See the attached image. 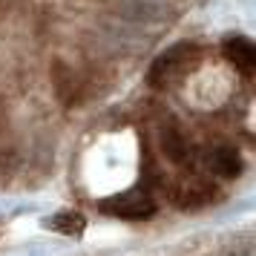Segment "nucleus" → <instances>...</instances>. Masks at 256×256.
<instances>
[{
	"label": "nucleus",
	"instance_id": "nucleus-5",
	"mask_svg": "<svg viewBox=\"0 0 256 256\" xmlns=\"http://www.w3.org/2000/svg\"><path fill=\"white\" fill-rule=\"evenodd\" d=\"M158 144H162V152H164L167 162H173V164H187L190 162V144H187L184 132L176 127V124L162 127V132H158Z\"/></svg>",
	"mask_w": 256,
	"mask_h": 256
},
{
	"label": "nucleus",
	"instance_id": "nucleus-3",
	"mask_svg": "<svg viewBox=\"0 0 256 256\" xmlns=\"http://www.w3.org/2000/svg\"><path fill=\"white\" fill-rule=\"evenodd\" d=\"M52 86H55V95L60 98L64 106H72L78 98H81V81L72 66H66L64 60H55L52 64Z\"/></svg>",
	"mask_w": 256,
	"mask_h": 256
},
{
	"label": "nucleus",
	"instance_id": "nucleus-10",
	"mask_svg": "<svg viewBox=\"0 0 256 256\" xmlns=\"http://www.w3.org/2000/svg\"><path fill=\"white\" fill-rule=\"evenodd\" d=\"M3 127H6V110L0 106V132H3Z\"/></svg>",
	"mask_w": 256,
	"mask_h": 256
},
{
	"label": "nucleus",
	"instance_id": "nucleus-7",
	"mask_svg": "<svg viewBox=\"0 0 256 256\" xmlns=\"http://www.w3.org/2000/svg\"><path fill=\"white\" fill-rule=\"evenodd\" d=\"M213 190L216 187H210L208 182H190L182 190H176V202H178V208H202V204L213 202Z\"/></svg>",
	"mask_w": 256,
	"mask_h": 256
},
{
	"label": "nucleus",
	"instance_id": "nucleus-4",
	"mask_svg": "<svg viewBox=\"0 0 256 256\" xmlns=\"http://www.w3.org/2000/svg\"><path fill=\"white\" fill-rule=\"evenodd\" d=\"M224 58L230 60L242 75L250 78L254 70H256V46H254V40H250V38H242V35L228 38V40H224Z\"/></svg>",
	"mask_w": 256,
	"mask_h": 256
},
{
	"label": "nucleus",
	"instance_id": "nucleus-1",
	"mask_svg": "<svg viewBox=\"0 0 256 256\" xmlns=\"http://www.w3.org/2000/svg\"><path fill=\"white\" fill-rule=\"evenodd\" d=\"M98 208L110 213V216H118V219L141 222V219H150L156 213V202H152L147 190H130V193H121V196L104 198Z\"/></svg>",
	"mask_w": 256,
	"mask_h": 256
},
{
	"label": "nucleus",
	"instance_id": "nucleus-6",
	"mask_svg": "<svg viewBox=\"0 0 256 256\" xmlns=\"http://www.w3.org/2000/svg\"><path fill=\"white\" fill-rule=\"evenodd\" d=\"M208 167H210V173L222 176V178H236V176L242 173V156H239L236 147L222 144V147H216V150H210Z\"/></svg>",
	"mask_w": 256,
	"mask_h": 256
},
{
	"label": "nucleus",
	"instance_id": "nucleus-9",
	"mask_svg": "<svg viewBox=\"0 0 256 256\" xmlns=\"http://www.w3.org/2000/svg\"><path fill=\"white\" fill-rule=\"evenodd\" d=\"M14 6H18V0H0V18H6Z\"/></svg>",
	"mask_w": 256,
	"mask_h": 256
},
{
	"label": "nucleus",
	"instance_id": "nucleus-2",
	"mask_svg": "<svg viewBox=\"0 0 256 256\" xmlns=\"http://www.w3.org/2000/svg\"><path fill=\"white\" fill-rule=\"evenodd\" d=\"M193 55H196V46H190V44H178V46H173L170 52H164L162 58H156V64L150 66V84L152 86H167V84H173L176 78L190 66Z\"/></svg>",
	"mask_w": 256,
	"mask_h": 256
},
{
	"label": "nucleus",
	"instance_id": "nucleus-8",
	"mask_svg": "<svg viewBox=\"0 0 256 256\" xmlns=\"http://www.w3.org/2000/svg\"><path fill=\"white\" fill-rule=\"evenodd\" d=\"M44 224L52 228V230L64 233V236H81L84 228H86V219H84L81 213H58V216L46 219Z\"/></svg>",
	"mask_w": 256,
	"mask_h": 256
}]
</instances>
